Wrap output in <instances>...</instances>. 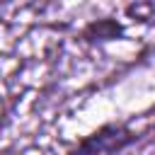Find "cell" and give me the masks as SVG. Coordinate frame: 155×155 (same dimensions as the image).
Returning a JSON list of instances; mask_svg holds the SVG:
<instances>
[{"label":"cell","instance_id":"1","mask_svg":"<svg viewBox=\"0 0 155 155\" xmlns=\"http://www.w3.org/2000/svg\"><path fill=\"white\" fill-rule=\"evenodd\" d=\"M128 140H131V133L124 126H107V128L92 133L90 138H85L78 148V155H102L109 150H119Z\"/></svg>","mask_w":155,"mask_h":155}]
</instances>
